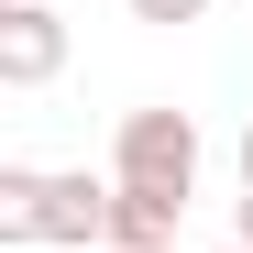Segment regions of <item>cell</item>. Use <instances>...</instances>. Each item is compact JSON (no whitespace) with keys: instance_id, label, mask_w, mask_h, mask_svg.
<instances>
[{"instance_id":"1","label":"cell","mask_w":253,"mask_h":253,"mask_svg":"<svg viewBox=\"0 0 253 253\" xmlns=\"http://www.w3.org/2000/svg\"><path fill=\"white\" fill-rule=\"evenodd\" d=\"M110 176L88 165H0V242H66V253H99L110 242Z\"/></svg>"},{"instance_id":"2","label":"cell","mask_w":253,"mask_h":253,"mask_svg":"<svg viewBox=\"0 0 253 253\" xmlns=\"http://www.w3.org/2000/svg\"><path fill=\"white\" fill-rule=\"evenodd\" d=\"M110 187H154V198H198V121L187 110H121L110 132Z\"/></svg>"},{"instance_id":"3","label":"cell","mask_w":253,"mask_h":253,"mask_svg":"<svg viewBox=\"0 0 253 253\" xmlns=\"http://www.w3.org/2000/svg\"><path fill=\"white\" fill-rule=\"evenodd\" d=\"M55 66H66V11L0 0V88H55Z\"/></svg>"},{"instance_id":"4","label":"cell","mask_w":253,"mask_h":253,"mask_svg":"<svg viewBox=\"0 0 253 253\" xmlns=\"http://www.w3.org/2000/svg\"><path fill=\"white\" fill-rule=\"evenodd\" d=\"M176 220H187V198H154V187L110 198V242H176Z\"/></svg>"},{"instance_id":"5","label":"cell","mask_w":253,"mask_h":253,"mask_svg":"<svg viewBox=\"0 0 253 253\" xmlns=\"http://www.w3.org/2000/svg\"><path fill=\"white\" fill-rule=\"evenodd\" d=\"M209 0H132V22H198Z\"/></svg>"},{"instance_id":"6","label":"cell","mask_w":253,"mask_h":253,"mask_svg":"<svg viewBox=\"0 0 253 253\" xmlns=\"http://www.w3.org/2000/svg\"><path fill=\"white\" fill-rule=\"evenodd\" d=\"M231 154H242V198H253V121H242V143H231Z\"/></svg>"},{"instance_id":"7","label":"cell","mask_w":253,"mask_h":253,"mask_svg":"<svg viewBox=\"0 0 253 253\" xmlns=\"http://www.w3.org/2000/svg\"><path fill=\"white\" fill-rule=\"evenodd\" d=\"M99 253H176V242H99Z\"/></svg>"},{"instance_id":"8","label":"cell","mask_w":253,"mask_h":253,"mask_svg":"<svg viewBox=\"0 0 253 253\" xmlns=\"http://www.w3.org/2000/svg\"><path fill=\"white\" fill-rule=\"evenodd\" d=\"M231 242H242V253H253V198H242V231H231Z\"/></svg>"},{"instance_id":"9","label":"cell","mask_w":253,"mask_h":253,"mask_svg":"<svg viewBox=\"0 0 253 253\" xmlns=\"http://www.w3.org/2000/svg\"><path fill=\"white\" fill-rule=\"evenodd\" d=\"M231 253H242V242H231Z\"/></svg>"}]
</instances>
